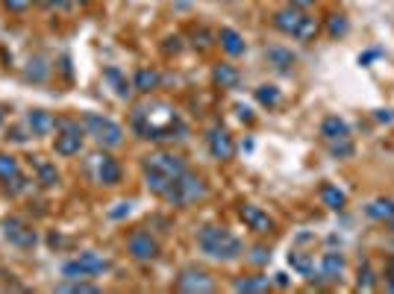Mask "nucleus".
Returning <instances> with one entry per match:
<instances>
[{"label": "nucleus", "instance_id": "obj_1", "mask_svg": "<svg viewBox=\"0 0 394 294\" xmlns=\"http://www.w3.org/2000/svg\"><path fill=\"white\" fill-rule=\"evenodd\" d=\"M130 127L144 141H174V138L188 136V127L183 124L180 112L165 101H147V103L136 106Z\"/></svg>", "mask_w": 394, "mask_h": 294}, {"label": "nucleus", "instance_id": "obj_2", "mask_svg": "<svg viewBox=\"0 0 394 294\" xmlns=\"http://www.w3.org/2000/svg\"><path fill=\"white\" fill-rule=\"evenodd\" d=\"M141 171H144V186H147V191L156 194V198H165V191L171 188V183H174L180 174H186L188 165L174 151H156L151 156H144Z\"/></svg>", "mask_w": 394, "mask_h": 294}, {"label": "nucleus", "instance_id": "obj_3", "mask_svg": "<svg viewBox=\"0 0 394 294\" xmlns=\"http://www.w3.org/2000/svg\"><path fill=\"white\" fill-rule=\"evenodd\" d=\"M197 250L215 262H236L244 256V244L233 230L218 227V224H206L201 233H197Z\"/></svg>", "mask_w": 394, "mask_h": 294}, {"label": "nucleus", "instance_id": "obj_4", "mask_svg": "<svg viewBox=\"0 0 394 294\" xmlns=\"http://www.w3.org/2000/svg\"><path fill=\"white\" fill-rule=\"evenodd\" d=\"M274 27L283 36L298 39V41H312L318 33H321L318 18H312L306 9H298V6H286V9L274 12Z\"/></svg>", "mask_w": 394, "mask_h": 294}, {"label": "nucleus", "instance_id": "obj_5", "mask_svg": "<svg viewBox=\"0 0 394 294\" xmlns=\"http://www.w3.org/2000/svg\"><path fill=\"white\" fill-rule=\"evenodd\" d=\"M206 180L201 174H194V171H186V174H180L174 183H171V188L165 191V198L171 206H177V209H188L194 206L197 201H203L206 198Z\"/></svg>", "mask_w": 394, "mask_h": 294}, {"label": "nucleus", "instance_id": "obj_6", "mask_svg": "<svg viewBox=\"0 0 394 294\" xmlns=\"http://www.w3.org/2000/svg\"><path fill=\"white\" fill-rule=\"evenodd\" d=\"M83 127H86V136H91L101 147H106V151L121 147V144H124V136H127L118 121H112L106 115H97V112H86L83 115Z\"/></svg>", "mask_w": 394, "mask_h": 294}, {"label": "nucleus", "instance_id": "obj_7", "mask_svg": "<svg viewBox=\"0 0 394 294\" xmlns=\"http://www.w3.org/2000/svg\"><path fill=\"white\" fill-rule=\"evenodd\" d=\"M112 268V262L101 253H94V250H83L80 256H74L62 265V280H94V277H101L106 274Z\"/></svg>", "mask_w": 394, "mask_h": 294}, {"label": "nucleus", "instance_id": "obj_8", "mask_svg": "<svg viewBox=\"0 0 394 294\" xmlns=\"http://www.w3.org/2000/svg\"><path fill=\"white\" fill-rule=\"evenodd\" d=\"M83 144H86V127L80 121H71V118H56V138H54V151L65 159L83 153Z\"/></svg>", "mask_w": 394, "mask_h": 294}, {"label": "nucleus", "instance_id": "obj_9", "mask_svg": "<svg viewBox=\"0 0 394 294\" xmlns=\"http://www.w3.org/2000/svg\"><path fill=\"white\" fill-rule=\"evenodd\" d=\"M89 174L97 186H118L124 180V168H121V162L115 156H109L106 147H103V151L89 156Z\"/></svg>", "mask_w": 394, "mask_h": 294}, {"label": "nucleus", "instance_id": "obj_10", "mask_svg": "<svg viewBox=\"0 0 394 294\" xmlns=\"http://www.w3.org/2000/svg\"><path fill=\"white\" fill-rule=\"evenodd\" d=\"M344 268H348V259L338 250H327L321 253V259L315 262V271L309 277V283L315 285H330V283H338L344 277Z\"/></svg>", "mask_w": 394, "mask_h": 294}, {"label": "nucleus", "instance_id": "obj_11", "mask_svg": "<svg viewBox=\"0 0 394 294\" xmlns=\"http://www.w3.org/2000/svg\"><path fill=\"white\" fill-rule=\"evenodd\" d=\"M174 288L183 291V294H209V291H215V280H212L209 271L191 265V268H183V271L177 274Z\"/></svg>", "mask_w": 394, "mask_h": 294}, {"label": "nucleus", "instance_id": "obj_12", "mask_svg": "<svg viewBox=\"0 0 394 294\" xmlns=\"http://www.w3.org/2000/svg\"><path fill=\"white\" fill-rule=\"evenodd\" d=\"M206 147H209L212 159H218V162H230L236 156V141H233L230 130L221 127V124L206 130Z\"/></svg>", "mask_w": 394, "mask_h": 294}, {"label": "nucleus", "instance_id": "obj_13", "mask_svg": "<svg viewBox=\"0 0 394 294\" xmlns=\"http://www.w3.org/2000/svg\"><path fill=\"white\" fill-rule=\"evenodd\" d=\"M0 186H4L9 194L27 191V177H24V171L12 153H0Z\"/></svg>", "mask_w": 394, "mask_h": 294}, {"label": "nucleus", "instance_id": "obj_14", "mask_svg": "<svg viewBox=\"0 0 394 294\" xmlns=\"http://www.w3.org/2000/svg\"><path fill=\"white\" fill-rule=\"evenodd\" d=\"M4 235H6V241L12 244V248H21V250H33L36 244H39L36 230L27 224V220H21V218H9L6 220V224H4Z\"/></svg>", "mask_w": 394, "mask_h": 294}, {"label": "nucleus", "instance_id": "obj_15", "mask_svg": "<svg viewBox=\"0 0 394 294\" xmlns=\"http://www.w3.org/2000/svg\"><path fill=\"white\" fill-rule=\"evenodd\" d=\"M127 253L136 259V262H153L159 256V241L147 233V230H136L130 238H127Z\"/></svg>", "mask_w": 394, "mask_h": 294}, {"label": "nucleus", "instance_id": "obj_16", "mask_svg": "<svg viewBox=\"0 0 394 294\" xmlns=\"http://www.w3.org/2000/svg\"><path fill=\"white\" fill-rule=\"evenodd\" d=\"M238 218L244 220V227L253 230L256 235H268L271 230H274V218H271V215H268L262 206H256V203H241Z\"/></svg>", "mask_w": 394, "mask_h": 294}, {"label": "nucleus", "instance_id": "obj_17", "mask_svg": "<svg viewBox=\"0 0 394 294\" xmlns=\"http://www.w3.org/2000/svg\"><path fill=\"white\" fill-rule=\"evenodd\" d=\"M24 127H27L30 136H51L56 130V118L51 112H44V109H30L27 118H24Z\"/></svg>", "mask_w": 394, "mask_h": 294}, {"label": "nucleus", "instance_id": "obj_18", "mask_svg": "<svg viewBox=\"0 0 394 294\" xmlns=\"http://www.w3.org/2000/svg\"><path fill=\"white\" fill-rule=\"evenodd\" d=\"M218 44L221 51H224L227 56H241L244 51H248V41H244V36L233 27H221L218 30Z\"/></svg>", "mask_w": 394, "mask_h": 294}, {"label": "nucleus", "instance_id": "obj_19", "mask_svg": "<svg viewBox=\"0 0 394 294\" xmlns=\"http://www.w3.org/2000/svg\"><path fill=\"white\" fill-rule=\"evenodd\" d=\"M265 59H268L271 68L280 71V74H288L294 68V62H298V56H294L288 47H283V44H271L268 51H265Z\"/></svg>", "mask_w": 394, "mask_h": 294}, {"label": "nucleus", "instance_id": "obj_20", "mask_svg": "<svg viewBox=\"0 0 394 294\" xmlns=\"http://www.w3.org/2000/svg\"><path fill=\"white\" fill-rule=\"evenodd\" d=\"M321 138L324 141H338V138H350V124L338 115H327L321 121Z\"/></svg>", "mask_w": 394, "mask_h": 294}, {"label": "nucleus", "instance_id": "obj_21", "mask_svg": "<svg viewBox=\"0 0 394 294\" xmlns=\"http://www.w3.org/2000/svg\"><path fill=\"white\" fill-rule=\"evenodd\" d=\"M33 171H36V183L41 188H56L59 186V171L54 162H47V159H33Z\"/></svg>", "mask_w": 394, "mask_h": 294}, {"label": "nucleus", "instance_id": "obj_22", "mask_svg": "<svg viewBox=\"0 0 394 294\" xmlns=\"http://www.w3.org/2000/svg\"><path fill=\"white\" fill-rule=\"evenodd\" d=\"M288 265H291L294 274H300V277L309 280L312 271H315V253L300 250V248H291V250H288Z\"/></svg>", "mask_w": 394, "mask_h": 294}, {"label": "nucleus", "instance_id": "obj_23", "mask_svg": "<svg viewBox=\"0 0 394 294\" xmlns=\"http://www.w3.org/2000/svg\"><path fill=\"white\" fill-rule=\"evenodd\" d=\"M365 215L371 218V220L385 224V220L394 218V198H374L371 203H365Z\"/></svg>", "mask_w": 394, "mask_h": 294}, {"label": "nucleus", "instance_id": "obj_24", "mask_svg": "<svg viewBox=\"0 0 394 294\" xmlns=\"http://www.w3.org/2000/svg\"><path fill=\"white\" fill-rule=\"evenodd\" d=\"M212 80H215L221 88H238V83H241V71H238L236 65H230V62L215 65Z\"/></svg>", "mask_w": 394, "mask_h": 294}, {"label": "nucleus", "instance_id": "obj_25", "mask_svg": "<svg viewBox=\"0 0 394 294\" xmlns=\"http://www.w3.org/2000/svg\"><path fill=\"white\" fill-rule=\"evenodd\" d=\"M159 83H162V77H159V71H153V68H138V71H136V77H133V88L141 91V94L156 91Z\"/></svg>", "mask_w": 394, "mask_h": 294}, {"label": "nucleus", "instance_id": "obj_26", "mask_svg": "<svg viewBox=\"0 0 394 294\" xmlns=\"http://www.w3.org/2000/svg\"><path fill=\"white\" fill-rule=\"evenodd\" d=\"M271 285H274V277H265V274H253V277L236 280V283H233V291H244V294H259V291H268Z\"/></svg>", "mask_w": 394, "mask_h": 294}, {"label": "nucleus", "instance_id": "obj_27", "mask_svg": "<svg viewBox=\"0 0 394 294\" xmlns=\"http://www.w3.org/2000/svg\"><path fill=\"white\" fill-rule=\"evenodd\" d=\"M318 194H321V203L327 209H333V212H341L344 206H348V194H344L338 186H333V183H324Z\"/></svg>", "mask_w": 394, "mask_h": 294}, {"label": "nucleus", "instance_id": "obj_28", "mask_svg": "<svg viewBox=\"0 0 394 294\" xmlns=\"http://www.w3.org/2000/svg\"><path fill=\"white\" fill-rule=\"evenodd\" d=\"M253 94H256V101H259L262 106H268V109H277V106H280V101H283V91H280L277 86H268V83H265V86H259Z\"/></svg>", "mask_w": 394, "mask_h": 294}, {"label": "nucleus", "instance_id": "obj_29", "mask_svg": "<svg viewBox=\"0 0 394 294\" xmlns=\"http://www.w3.org/2000/svg\"><path fill=\"white\" fill-rule=\"evenodd\" d=\"M380 283H377V274H374V268H371V262H362L359 265V280H356V288L359 291H374Z\"/></svg>", "mask_w": 394, "mask_h": 294}, {"label": "nucleus", "instance_id": "obj_30", "mask_svg": "<svg viewBox=\"0 0 394 294\" xmlns=\"http://www.w3.org/2000/svg\"><path fill=\"white\" fill-rule=\"evenodd\" d=\"M56 291H74V294H97L101 291V285H94L89 280H65L56 285Z\"/></svg>", "mask_w": 394, "mask_h": 294}, {"label": "nucleus", "instance_id": "obj_31", "mask_svg": "<svg viewBox=\"0 0 394 294\" xmlns=\"http://www.w3.org/2000/svg\"><path fill=\"white\" fill-rule=\"evenodd\" d=\"M327 151H330V156L333 159H348V156H353V138H338V141H327Z\"/></svg>", "mask_w": 394, "mask_h": 294}, {"label": "nucleus", "instance_id": "obj_32", "mask_svg": "<svg viewBox=\"0 0 394 294\" xmlns=\"http://www.w3.org/2000/svg\"><path fill=\"white\" fill-rule=\"evenodd\" d=\"M106 80L115 86V94H118V97H130L133 83H127L124 77H121V71H118V68H106Z\"/></svg>", "mask_w": 394, "mask_h": 294}, {"label": "nucleus", "instance_id": "obj_33", "mask_svg": "<svg viewBox=\"0 0 394 294\" xmlns=\"http://www.w3.org/2000/svg\"><path fill=\"white\" fill-rule=\"evenodd\" d=\"M47 74H51V68L44 65V59H41V56L30 59V68H27V77H30V80H36V83H44V80H47Z\"/></svg>", "mask_w": 394, "mask_h": 294}, {"label": "nucleus", "instance_id": "obj_34", "mask_svg": "<svg viewBox=\"0 0 394 294\" xmlns=\"http://www.w3.org/2000/svg\"><path fill=\"white\" fill-rule=\"evenodd\" d=\"M327 30H330V36H333V39H338V36H344V33L350 30V24H348V18H344V15H330Z\"/></svg>", "mask_w": 394, "mask_h": 294}, {"label": "nucleus", "instance_id": "obj_35", "mask_svg": "<svg viewBox=\"0 0 394 294\" xmlns=\"http://www.w3.org/2000/svg\"><path fill=\"white\" fill-rule=\"evenodd\" d=\"M115 206H118V209H109V218H115V220H118V218H124V215H130L136 203H133V201H121V203H115Z\"/></svg>", "mask_w": 394, "mask_h": 294}, {"label": "nucleus", "instance_id": "obj_36", "mask_svg": "<svg viewBox=\"0 0 394 294\" xmlns=\"http://www.w3.org/2000/svg\"><path fill=\"white\" fill-rule=\"evenodd\" d=\"M268 259H271V250L262 248V244H256V248L251 250V262H253V265H265Z\"/></svg>", "mask_w": 394, "mask_h": 294}, {"label": "nucleus", "instance_id": "obj_37", "mask_svg": "<svg viewBox=\"0 0 394 294\" xmlns=\"http://www.w3.org/2000/svg\"><path fill=\"white\" fill-rule=\"evenodd\" d=\"M30 4H33V0H4V6H6L9 12H24Z\"/></svg>", "mask_w": 394, "mask_h": 294}, {"label": "nucleus", "instance_id": "obj_38", "mask_svg": "<svg viewBox=\"0 0 394 294\" xmlns=\"http://www.w3.org/2000/svg\"><path fill=\"white\" fill-rule=\"evenodd\" d=\"M36 4H41V6H47V9H68L71 6V0H36Z\"/></svg>", "mask_w": 394, "mask_h": 294}, {"label": "nucleus", "instance_id": "obj_39", "mask_svg": "<svg viewBox=\"0 0 394 294\" xmlns=\"http://www.w3.org/2000/svg\"><path fill=\"white\" fill-rule=\"evenodd\" d=\"M385 288L394 291V256L385 262Z\"/></svg>", "mask_w": 394, "mask_h": 294}, {"label": "nucleus", "instance_id": "obj_40", "mask_svg": "<svg viewBox=\"0 0 394 294\" xmlns=\"http://www.w3.org/2000/svg\"><path fill=\"white\" fill-rule=\"evenodd\" d=\"M286 4H288V6H298V9H309L315 0H286Z\"/></svg>", "mask_w": 394, "mask_h": 294}, {"label": "nucleus", "instance_id": "obj_41", "mask_svg": "<svg viewBox=\"0 0 394 294\" xmlns=\"http://www.w3.org/2000/svg\"><path fill=\"white\" fill-rule=\"evenodd\" d=\"M274 283H277L280 288H288V285H291V280H288V274H274Z\"/></svg>", "mask_w": 394, "mask_h": 294}, {"label": "nucleus", "instance_id": "obj_42", "mask_svg": "<svg viewBox=\"0 0 394 294\" xmlns=\"http://www.w3.org/2000/svg\"><path fill=\"white\" fill-rule=\"evenodd\" d=\"M236 112H238V118H241V121H251V118H253V115H251V109H248V106H238V109H236Z\"/></svg>", "mask_w": 394, "mask_h": 294}, {"label": "nucleus", "instance_id": "obj_43", "mask_svg": "<svg viewBox=\"0 0 394 294\" xmlns=\"http://www.w3.org/2000/svg\"><path fill=\"white\" fill-rule=\"evenodd\" d=\"M385 227H388V233H394V218H391V220H385Z\"/></svg>", "mask_w": 394, "mask_h": 294}, {"label": "nucleus", "instance_id": "obj_44", "mask_svg": "<svg viewBox=\"0 0 394 294\" xmlns=\"http://www.w3.org/2000/svg\"><path fill=\"white\" fill-rule=\"evenodd\" d=\"M71 4H83L86 6V4H91V0H71Z\"/></svg>", "mask_w": 394, "mask_h": 294}, {"label": "nucleus", "instance_id": "obj_45", "mask_svg": "<svg viewBox=\"0 0 394 294\" xmlns=\"http://www.w3.org/2000/svg\"><path fill=\"white\" fill-rule=\"evenodd\" d=\"M0 121H4V115H0Z\"/></svg>", "mask_w": 394, "mask_h": 294}]
</instances>
